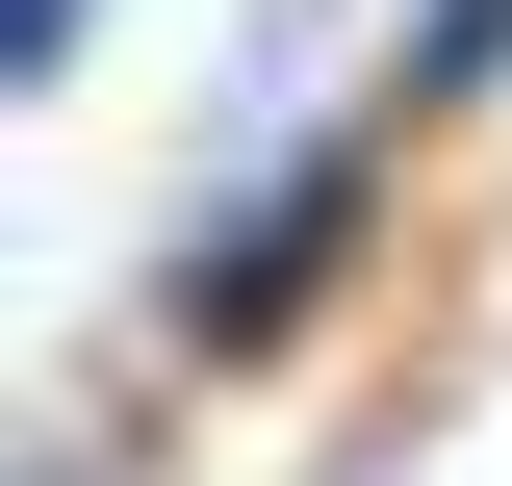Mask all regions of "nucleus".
Returning <instances> with one entry per match:
<instances>
[{"label": "nucleus", "instance_id": "nucleus-1", "mask_svg": "<svg viewBox=\"0 0 512 486\" xmlns=\"http://www.w3.org/2000/svg\"><path fill=\"white\" fill-rule=\"evenodd\" d=\"M384 180H410V128L384 103H333V128H282L231 205H205L180 256H154V359H205V384H256V359H308L333 333V282L384 256Z\"/></svg>", "mask_w": 512, "mask_h": 486}, {"label": "nucleus", "instance_id": "nucleus-2", "mask_svg": "<svg viewBox=\"0 0 512 486\" xmlns=\"http://www.w3.org/2000/svg\"><path fill=\"white\" fill-rule=\"evenodd\" d=\"M461 103H512V0H410L384 26V128H461Z\"/></svg>", "mask_w": 512, "mask_h": 486}, {"label": "nucleus", "instance_id": "nucleus-3", "mask_svg": "<svg viewBox=\"0 0 512 486\" xmlns=\"http://www.w3.org/2000/svg\"><path fill=\"white\" fill-rule=\"evenodd\" d=\"M77 52H103V0H0V77H26V103H52Z\"/></svg>", "mask_w": 512, "mask_h": 486}, {"label": "nucleus", "instance_id": "nucleus-4", "mask_svg": "<svg viewBox=\"0 0 512 486\" xmlns=\"http://www.w3.org/2000/svg\"><path fill=\"white\" fill-rule=\"evenodd\" d=\"M282 26H333V0H282Z\"/></svg>", "mask_w": 512, "mask_h": 486}]
</instances>
